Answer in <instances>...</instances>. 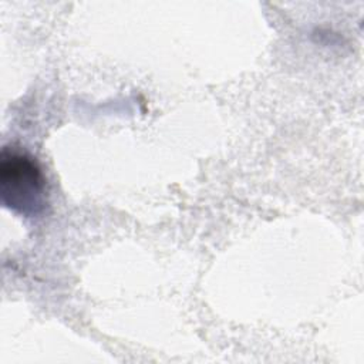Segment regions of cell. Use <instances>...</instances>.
<instances>
[{"instance_id": "6da1fadb", "label": "cell", "mask_w": 364, "mask_h": 364, "mask_svg": "<svg viewBox=\"0 0 364 364\" xmlns=\"http://www.w3.org/2000/svg\"><path fill=\"white\" fill-rule=\"evenodd\" d=\"M47 181L34 158L24 152L3 149L0 156V193L6 208L36 216L47 203Z\"/></svg>"}]
</instances>
